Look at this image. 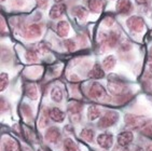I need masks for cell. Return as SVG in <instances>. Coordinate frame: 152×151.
I'll return each instance as SVG.
<instances>
[{
	"label": "cell",
	"mask_w": 152,
	"mask_h": 151,
	"mask_svg": "<svg viewBox=\"0 0 152 151\" xmlns=\"http://www.w3.org/2000/svg\"><path fill=\"white\" fill-rule=\"evenodd\" d=\"M108 90L111 95L121 96L126 91V85L122 79L115 73H110L108 76Z\"/></svg>",
	"instance_id": "cell-1"
},
{
	"label": "cell",
	"mask_w": 152,
	"mask_h": 151,
	"mask_svg": "<svg viewBox=\"0 0 152 151\" xmlns=\"http://www.w3.org/2000/svg\"><path fill=\"white\" fill-rule=\"evenodd\" d=\"M124 122L127 128H132V130H138V128H141L146 124H148V119L143 116L126 113L124 117Z\"/></svg>",
	"instance_id": "cell-2"
},
{
	"label": "cell",
	"mask_w": 152,
	"mask_h": 151,
	"mask_svg": "<svg viewBox=\"0 0 152 151\" xmlns=\"http://www.w3.org/2000/svg\"><path fill=\"white\" fill-rule=\"evenodd\" d=\"M88 96L94 100H105L107 98V92L105 87L98 82H93L88 91Z\"/></svg>",
	"instance_id": "cell-3"
},
{
	"label": "cell",
	"mask_w": 152,
	"mask_h": 151,
	"mask_svg": "<svg viewBox=\"0 0 152 151\" xmlns=\"http://www.w3.org/2000/svg\"><path fill=\"white\" fill-rule=\"evenodd\" d=\"M119 119V114L118 112L115 111H107L105 113V116H102L100 118V120L98 121L97 123V126L99 128H102V130H105V128H108L110 126H112L113 124H115V122L118 121Z\"/></svg>",
	"instance_id": "cell-4"
},
{
	"label": "cell",
	"mask_w": 152,
	"mask_h": 151,
	"mask_svg": "<svg viewBox=\"0 0 152 151\" xmlns=\"http://www.w3.org/2000/svg\"><path fill=\"white\" fill-rule=\"evenodd\" d=\"M145 20L141 16L133 15L126 20V26L134 32H142L145 29Z\"/></svg>",
	"instance_id": "cell-5"
},
{
	"label": "cell",
	"mask_w": 152,
	"mask_h": 151,
	"mask_svg": "<svg viewBox=\"0 0 152 151\" xmlns=\"http://www.w3.org/2000/svg\"><path fill=\"white\" fill-rule=\"evenodd\" d=\"M82 104L78 102H71L68 105V111H69V119L72 122H79L81 118Z\"/></svg>",
	"instance_id": "cell-6"
},
{
	"label": "cell",
	"mask_w": 152,
	"mask_h": 151,
	"mask_svg": "<svg viewBox=\"0 0 152 151\" xmlns=\"http://www.w3.org/2000/svg\"><path fill=\"white\" fill-rule=\"evenodd\" d=\"M97 144L100 148L108 150L113 145V136L110 133H102L97 136Z\"/></svg>",
	"instance_id": "cell-7"
},
{
	"label": "cell",
	"mask_w": 152,
	"mask_h": 151,
	"mask_svg": "<svg viewBox=\"0 0 152 151\" xmlns=\"http://www.w3.org/2000/svg\"><path fill=\"white\" fill-rule=\"evenodd\" d=\"M133 140H134V134L131 131L122 132L117 137L118 145L121 146V147H127V146H129L132 144Z\"/></svg>",
	"instance_id": "cell-8"
},
{
	"label": "cell",
	"mask_w": 152,
	"mask_h": 151,
	"mask_svg": "<svg viewBox=\"0 0 152 151\" xmlns=\"http://www.w3.org/2000/svg\"><path fill=\"white\" fill-rule=\"evenodd\" d=\"M42 34V28H41L40 25L38 24H32L30 26H28L25 29V32H24V37L26 39H36V38H39Z\"/></svg>",
	"instance_id": "cell-9"
},
{
	"label": "cell",
	"mask_w": 152,
	"mask_h": 151,
	"mask_svg": "<svg viewBox=\"0 0 152 151\" xmlns=\"http://www.w3.org/2000/svg\"><path fill=\"white\" fill-rule=\"evenodd\" d=\"M65 12H66V6L64 3H56L51 8L50 12H49V16L51 20H57L64 15Z\"/></svg>",
	"instance_id": "cell-10"
},
{
	"label": "cell",
	"mask_w": 152,
	"mask_h": 151,
	"mask_svg": "<svg viewBox=\"0 0 152 151\" xmlns=\"http://www.w3.org/2000/svg\"><path fill=\"white\" fill-rule=\"evenodd\" d=\"M115 9L120 14H129L133 11V4L131 0H118L115 3Z\"/></svg>",
	"instance_id": "cell-11"
},
{
	"label": "cell",
	"mask_w": 152,
	"mask_h": 151,
	"mask_svg": "<svg viewBox=\"0 0 152 151\" xmlns=\"http://www.w3.org/2000/svg\"><path fill=\"white\" fill-rule=\"evenodd\" d=\"M44 138L51 144H57L61 139V132L57 128H48L44 134Z\"/></svg>",
	"instance_id": "cell-12"
},
{
	"label": "cell",
	"mask_w": 152,
	"mask_h": 151,
	"mask_svg": "<svg viewBox=\"0 0 152 151\" xmlns=\"http://www.w3.org/2000/svg\"><path fill=\"white\" fill-rule=\"evenodd\" d=\"M49 114H50V119L57 123H61L66 118V113L57 107L51 108L49 110Z\"/></svg>",
	"instance_id": "cell-13"
},
{
	"label": "cell",
	"mask_w": 152,
	"mask_h": 151,
	"mask_svg": "<svg viewBox=\"0 0 152 151\" xmlns=\"http://www.w3.org/2000/svg\"><path fill=\"white\" fill-rule=\"evenodd\" d=\"M69 29H70V26L66 21H59L56 25V32L61 38L67 37L68 34H69Z\"/></svg>",
	"instance_id": "cell-14"
},
{
	"label": "cell",
	"mask_w": 152,
	"mask_h": 151,
	"mask_svg": "<svg viewBox=\"0 0 152 151\" xmlns=\"http://www.w3.org/2000/svg\"><path fill=\"white\" fill-rule=\"evenodd\" d=\"M88 8L92 13H100L104 9V0H88Z\"/></svg>",
	"instance_id": "cell-15"
},
{
	"label": "cell",
	"mask_w": 152,
	"mask_h": 151,
	"mask_svg": "<svg viewBox=\"0 0 152 151\" xmlns=\"http://www.w3.org/2000/svg\"><path fill=\"white\" fill-rule=\"evenodd\" d=\"M88 77L91 79H96V80L97 79H102L105 77L104 68L99 64H95L91 69V71L88 73Z\"/></svg>",
	"instance_id": "cell-16"
},
{
	"label": "cell",
	"mask_w": 152,
	"mask_h": 151,
	"mask_svg": "<svg viewBox=\"0 0 152 151\" xmlns=\"http://www.w3.org/2000/svg\"><path fill=\"white\" fill-rule=\"evenodd\" d=\"M102 116V110L96 105H92L88 108V119L90 121H95Z\"/></svg>",
	"instance_id": "cell-17"
},
{
	"label": "cell",
	"mask_w": 152,
	"mask_h": 151,
	"mask_svg": "<svg viewBox=\"0 0 152 151\" xmlns=\"http://www.w3.org/2000/svg\"><path fill=\"white\" fill-rule=\"evenodd\" d=\"M51 98H52L53 102L55 103H61L64 98V95H63V90L61 87L55 85V86L52 87L51 90Z\"/></svg>",
	"instance_id": "cell-18"
},
{
	"label": "cell",
	"mask_w": 152,
	"mask_h": 151,
	"mask_svg": "<svg viewBox=\"0 0 152 151\" xmlns=\"http://www.w3.org/2000/svg\"><path fill=\"white\" fill-rule=\"evenodd\" d=\"M4 151H18V144L13 138H6L3 140Z\"/></svg>",
	"instance_id": "cell-19"
},
{
	"label": "cell",
	"mask_w": 152,
	"mask_h": 151,
	"mask_svg": "<svg viewBox=\"0 0 152 151\" xmlns=\"http://www.w3.org/2000/svg\"><path fill=\"white\" fill-rule=\"evenodd\" d=\"M117 64V59L113 55H108L106 56L102 61V68L105 70H112Z\"/></svg>",
	"instance_id": "cell-20"
},
{
	"label": "cell",
	"mask_w": 152,
	"mask_h": 151,
	"mask_svg": "<svg viewBox=\"0 0 152 151\" xmlns=\"http://www.w3.org/2000/svg\"><path fill=\"white\" fill-rule=\"evenodd\" d=\"M94 136H95V133L92 128H83L80 133V137L82 139L86 142H92L94 140Z\"/></svg>",
	"instance_id": "cell-21"
},
{
	"label": "cell",
	"mask_w": 152,
	"mask_h": 151,
	"mask_svg": "<svg viewBox=\"0 0 152 151\" xmlns=\"http://www.w3.org/2000/svg\"><path fill=\"white\" fill-rule=\"evenodd\" d=\"M72 14L78 18L79 20H85V18H88V10L83 8L82 6H79V7H75L72 10Z\"/></svg>",
	"instance_id": "cell-22"
},
{
	"label": "cell",
	"mask_w": 152,
	"mask_h": 151,
	"mask_svg": "<svg viewBox=\"0 0 152 151\" xmlns=\"http://www.w3.org/2000/svg\"><path fill=\"white\" fill-rule=\"evenodd\" d=\"M26 95L28 98L35 100L38 98V89L35 84H29L26 86Z\"/></svg>",
	"instance_id": "cell-23"
},
{
	"label": "cell",
	"mask_w": 152,
	"mask_h": 151,
	"mask_svg": "<svg viewBox=\"0 0 152 151\" xmlns=\"http://www.w3.org/2000/svg\"><path fill=\"white\" fill-rule=\"evenodd\" d=\"M118 41H119V36H118L115 32H111V34L107 37L106 42H104V43L107 44L109 48H114L115 45H117Z\"/></svg>",
	"instance_id": "cell-24"
},
{
	"label": "cell",
	"mask_w": 152,
	"mask_h": 151,
	"mask_svg": "<svg viewBox=\"0 0 152 151\" xmlns=\"http://www.w3.org/2000/svg\"><path fill=\"white\" fill-rule=\"evenodd\" d=\"M64 149L65 151H79L77 144L71 138H66L64 140Z\"/></svg>",
	"instance_id": "cell-25"
},
{
	"label": "cell",
	"mask_w": 152,
	"mask_h": 151,
	"mask_svg": "<svg viewBox=\"0 0 152 151\" xmlns=\"http://www.w3.org/2000/svg\"><path fill=\"white\" fill-rule=\"evenodd\" d=\"M9 85V76L8 73H2L0 75V91L3 92Z\"/></svg>",
	"instance_id": "cell-26"
},
{
	"label": "cell",
	"mask_w": 152,
	"mask_h": 151,
	"mask_svg": "<svg viewBox=\"0 0 152 151\" xmlns=\"http://www.w3.org/2000/svg\"><path fill=\"white\" fill-rule=\"evenodd\" d=\"M25 58H26L27 62H29V63H34V62H37L38 61V54L35 52V51H27L25 53Z\"/></svg>",
	"instance_id": "cell-27"
},
{
	"label": "cell",
	"mask_w": 152,
	"mask_h": 151,
	"mask_svg": "<svg viewBox=\"0 0 152 151\" xmlns=\"http://www.w3.org/2000/svg\"><path fill=\"white\" fill-rule=\"evenodd\" d=\"M140 132L145 136L152 137V124H146L143 128H140Z\"/></svg>",
	"instance_id": "cell-28"
},
{
	"label": "cell",
	"mask_w": 152,
	"mask_h": 151,
	"mask_svg": "<svg viewBox=\"0 0 152 151\" xmlns=\"http://www.w3.org/2000/svg\"><path fill=\"white\" fill-rule=\"evenodd\" d=\"M65 47L67 48V50L69 51V52H73V51L76 50V44H75V42L71 40L65 41Z\"/></svg>",
	"instance_id": "cell-29"
},
{
	"label": "cell",
	"mask_w": 152,
	"mask_h": 151,
	"mask_svg": "<svg viewBox=\"0 0 152 151\" xmlns=\"http://www.w3.org/2000/svg\"><path fill=\"white\" fill-rule=\"evenodd\" d=\"M135 2L139 4V6H147L151 2V0H135Z\"/></svg>",
	"instance_id": "cell-30"
},
{
	"label": "cell",
	"mask_w": 152,
	"mask_h": 151,
	"mask_svg": "<svg viewBox=\"0 0 152 151\" xmlns=\"http://www.w3.org/2000/svg\"><path fill=\"white\" fill-rule=\"evenodd\" d=\"M113 23H114V18H106V21H105V24L108 27L111 26Z\"/></svg>",
	"instance_id": "cell-31"
},
{
	"label": "cell",
	"mask_w": 152,
	"mask_h": 151,
	"mask_svg": "<svg viewBox=\"0 0 152 151\" xmlns=\"http://www.w3.org/2000/svg\"><path fill=\"white\" fill-rule=\"evenodd\" d=\"M38 6L40 8H45L48 6V0H38Z\"/></svg>",
	"instance_id": "cell-32"
},
{
	"label": "cell",
	"mask_w": 152,
	"mask_h": 151,
	"mask_svg": "<svg viewBox=\"0 0 152 151\" xmlns=\"http://www.w3.org/2000/svg\"><path fill=\"white\" fill-rule=\"evenodd\" d=\"M146 80H147V83H148V85L149 86H151V89H152V77L151 76H148L146 78Z\"/></svg>",
	"instance_id": "cell-33"
},
{
	"label": "cell",
	"mask_w": 152,
	"mask_h": 151,
	"mask_svg": "<svg viewBox=\"0 0 152 151\" xmlns=\"http://www.w3.org/2000/svg\"><path fill=\"white\" fill-rule=\"evenodd\" d=\"M148 70L152 73V61H150L149 63H148Z\"/></svg>",
	"instance_id": "cell-34"
},
{
	"label": "cell",
	"mask_w": 152,
	"mask_h": 151,
	"mask_svg": "<svg viewBox=\"0 0 152 151\" xmlns=\"http://www.w3.org/2000/svg\"><path fill=\"white\" fill-rule=\"evenodd\" d=\"M146 151H152V144H151V145H148V146H147Z\"/></svg>",
	"instance_id": "cell-35"
},
{
	"label": "cell",
	"mask_w": 152,
	"mask_h": 151,
	"mask_svg": "<svg viewBox=\"0 0 152 151\" xmlns=\"http://www.w3.org/2000/svg\"><path fill=\"white\" fill-rule=\"evenodd\" d=\"M149 57H150V61H152V47L150 48V51H149Z\"/></svg>",
	"instance_id": "cell-36"
},
{
	"label": "cell",
	"mask_w": 152,
	"mask_h": 151,
	"mask_svg": "<svg viewBox=\"0 0 152 151\" xmlns=\"http://www.w3.org/2000/svg\"><path fill=\"white\" fill-rule=\"evenodd\" d=\"M121 148H122V147H121V146H119V147H115V148H114L112 151H122V150H121Z\"/></svg>",
	"instance_id": "cell-37"
},
{
	"label": "cell",
	"mask_w": 152,
	"mask_h": 151,
	"mask_svg": "<svg viewBox=\"0 0 152 151\" xmlns=\"http://www.w3.org/2000/svg\"><path fill=\"white\" fill-rule=\"evenodd\" d=\"M56 3H61V2H63V0H54Z\"/></svg>",
	"instance_id": "cell-38"
},
{
	"label": "cell",
	"mask_w": 152,
	"mask_h": 151,
	"mask_svg": "<svg viewBox=\"0 0 152 151\" xmlns=\"http://www.w3.org/2000/svg\"><path fill=\"white\" fill-rule=\"evenodd\" d=\"M1 1H6V0H1Z\"/></svg>",
	"instance_id": "cell-39"
},
{
	"label": "cell",
	"mask_w": 152,
	"mask_h": 151,
	"mask_svg": "<svg viewBox=\"0 0 152 151\" xmlns=\"http://www.w3.org/2000/svg\"><path fill=\"white\" fill-rule=\"evenodd\" d=\"M151 36H152V30H151Z\"/></svg>",
	"instance_id": "cell-40"
}]
</instances>
